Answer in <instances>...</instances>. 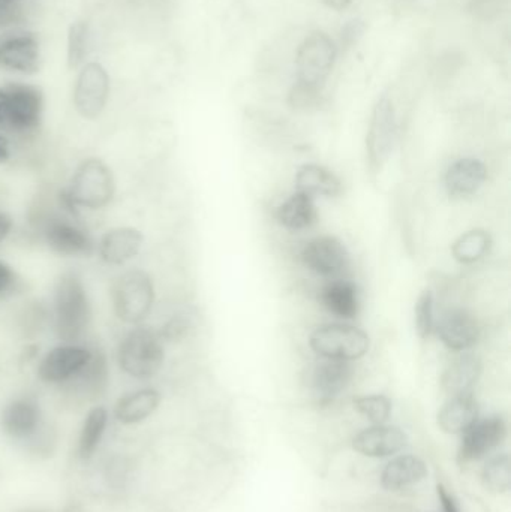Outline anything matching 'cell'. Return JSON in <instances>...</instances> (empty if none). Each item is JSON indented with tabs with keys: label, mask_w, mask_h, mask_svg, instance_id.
<instances>
[{
	"label": "cell",
	"mask_w": 511,
	"mask_h": 512,
	"mask_svg": "<svg viewBox=\"0 0 511 512\" xmlns=\"http://www.w3.org/2000/svg\"><path fill=\"white\" fill-rule=\"evenodd\" d=\"M441 342L450 351H468L479 342L480 328L476 318L464 309L447 310L435 324Z\"/></svg>",
	"instance_id": "16"
},
{
	"label": "cell",
	"mask_w": 511,
	"mask_h": 512,
	"mask_svg": "<svg viewBox=\"0 0 511 512\" xmlns=\"http://www.w3.org/2000/svg\"><path fill=\"white\" fill-rule=\"evenodd\" d=\"M23 20L21 0H0V29L14 30Z\"/></svg>",
	"instance_id": "36"
},
{
	"label": "cell",
	"mask_w": 511,
	"mask_h": 512,
	"mask_svg": "<svg viewBox=\"0 0 511 512\" xmlns=\"http://www.w3.org/2000/svg\"><path fill=\"white\" fill-rule=\"evenodd\" d=\"M45 245L62 256H90L96 252V243L86 228L81 227L69 216H50L45 218L39 228Z\"/></svg>",
	"instance_id": "11"
},
{
	"label": "cell",
	"mask_w": 511,
	"mask_h": 512,
	"mask_svg": "<svg viewBox=\"0 0 511 512\" xmlns=\"http://www.w3.org/2000/svg\"><path fill=\"white\" fill-rule=\"evenodd\" d=\"M312 351L329 360L353 361L369 351V336L360 328L348 324H327L311 334Z\"/></svg>",
	"instance_id": "6"
},
{
	"label": "cell",
	"mask_w": 511,
	"mask_h": 512,
	"mask_svg": "<svg viewBox=\"0 0 511 512\" xmlns=\"http://www.w3.org/2000/svg\"><path fill=\"white\" fill-rule=\"evenodd\" d=\"M276 219L287 230H308L318 219L314 198L297 191L278 207Z\"/></svg>",
	"instance_id": "27"
},
{
	"label": "cell",
	"mask_w": 511,
	"mask_h": 512,
	"mask_svg": "<svg viewBox=\"0 0 511 512\" xmlns=\"http://www.w3.org/2000/svg\"><path fill=\"white\" fill-rule=\"evenodd\" d=\"M90 50H92V32L87 21H77L71 24L68 30V48H66V62L68 68L75 71L87 63Z\"/></svg>",
	"instance_id": "31"
},
{
	"label": "cell",
	"mask_w": 511,
	"mask_h": 512,
	"mask_svg": "<svg viewBox=\"0 0 511 512\" xmlns=\"http://www.w3.org/2000/svg\"><path fill=\"white\" fill-rule=\"evenodd\" d=\"M434 294L429 289L420 294L416 304V330L420 339H428L435 330Z\"/></svg>",
	"instance_id": "35"
},
{
	"label": "cell",
	"mask_w": 511,
	"mask_h": 512,
	"mask_svg": "<svg viewBox=\"0 0 511 512\" xmlns=\"http://www.w3.org/2000/svg\"><path fill=\"white\" fill-rule=\"evenodd\" d=\"M12 158V144L8 135L0 132V165L8 164Z\"/></svg>",
	"instance_id": "42"
},
{
	"label": "cell",
	"mask_w": 511,
	"mask_h": 512,
	"mask_svg": "<svg viewBox=\"0 0 511 512\" xmlns=\"http://www.w3.org/2000/svg\"><path fill=\"white\" fill-rule=\"evenodd\" d=\"M479 420V405L473 394L453 396L438 412V426L447 435H462Z\"/></svg>",
	"instance_id": "22"
},
{
	"label": "cell",
	"mask_w": 511,
	"mask_h": 512,
	"mask_svg": "<svg viewBox=\"0 0 511 512\" xmlns=\"http://www.w3.org/2000/svg\"><path fill=\"white\" fill-rule=\"evenodd\" d=\"M396 131L398 126H396L393 102L390 101L389 96H381L372 110L368 137H366V155H368L371 173H381L384 165L389 161L395 146Z\"/></svg>",
	"instance_id": "8"
},
{
	"label": "cell",
	"mask_w": 511,
	"mask_h": 512,
	"mask_svg": "<svg viewBox=\"0 0 511 512\" xmlns=\"http://www.w3.org/2000/svg\"><path fill=\"white\" fill-rule=\"evenodd\" d=\"M302 261L309 270L320 276H335L345 270L350 255L341 240L324 236L311 240L303 248Z\"/></svg>",
	"instance_id": "15"
},
{
	"label": "cell",
	"mask_w": 511,
	"mask_h": 512,
	"mask_svg": "<svg viewBox=\"0 0 511 512\" xmlns=\"http://www.w3.org/2000/svg\"><path fill=\"white\" fill-rule=\"evenodd\" d=\"M165 361L164 340L143 324L132 327L117 346V364L129 378L147 381L161 372Z\"/></svg>",
	"instance_id": "3"
},
{
	"label": "cell",
	"mask_w": 511,
	"mask_h": 512,
	"mask_svg": "<svg viewBox=\"0 0 511 512\" xmlns=\"http://www.w3.org/2000/svg\"><path fill=\"white\" fill-rule=\"evenodd\" d=\"M491 234L485 230H473L462 234L452 246V254L461 264H474L489 254Z\"/></svg>",
	"instance_id": "30"
},
{
	"label": "cell",
	"mask_w": 511,
	"mask_h": 512,
	"mask_svg": "<svg viewBox=\"0 0 511 512\" xmlns=\"http://www.w3.org/2000/svg\"><path fill=\"white\" fill-rule=\"evenodd\" d=\"M338 56V47L330 36L314 32L300 44L297 51V81L324 87Z\"/></svg>",
	"instance_id": "9"
},
{
	"label": "cell",
	"mask_w": 511,
	"mask_h": 512,
	"mask_svg": "<svg viewBox=\"0 0 511 512\" xmlns=\"http://www.w3.org/2000/svg\"><path fill=\"white\" fill-rule=\"evenodd\" d=\"M437 493L444 512H459L458 502L455 501L453 495H450L449 490L443 484H438Z\"/></svg>",
	"instance_id": "40"
},
{
	"label": "cell",
	"mask_w": 511,
	"mask_h": 512,
	"mask_svg": "<svg viewBox=\"0 0 511 512\" xmlns=\"http://www.w3.org/2000/svg\"><path fill=\"white\" fill-rule=\"evenodd\" d=\"M108 379H110V369H108L107 357L101 349H93L92 360L84 367L78 378L66 387L74 388L84 397L96 399L107 390Z\"/></svg>",
	"instance_id": "29"
},
{
	"label": "cell",
	"mask_w": 511,
	"mask_h": 512,
	"mask_svg": "<svg viewBox=\"0 0 511 512\" xmlns=\"http://www.w3.org/2000/svg\"><path fill=\"white\" fill-rule=\"evenodd\" d=\"M159 405H161V393L156 388H138L117 400L113 417L123 426H135L152 417L158 411Z\"/></svg>",
	"instance_id": "20"
},
{
	"label": "cell",
	"mask_w": 511,
	"mask_h": 512,
	"mask_svg": "<svg viewBox=\"0 0 511 512\" xmlns=\"http://www.w3.org/2000/svg\"><path fill=\"white\" fill-rule=\"evenodd\" d=\"M93 349L80 342H62L39 360L36 373L44 384L66 387L92 360Z\"/></svg>",
	"instance_id": "7"
},
{
	"label": "cell",
	"mask_w": 511,
	"mask_h": 512,
	"mask_svg": "<svg viewBox=\"0 0 511 512\" xmlns=\"http://www.w3.org/2000/svg\"><path fill=\"white\" fill-rule=\"evenodd\" d=\"M506 0H473V11L483 17H491L495 12L503 8Z\"/></svg>",
	"instance_id": "39"
},
{
	"label": "cell",
	"mask_w": 511,
	"mask_h": 512,
	"mask_svg": "<svg viewBox=\"0 0 511 512\" xmlns=\"http://www.w3.org/2000/svg\"><path fill=\"white\" fill-rule=\"evenodd\" d=\"M44 114V93L38 86L9 83L0 87V132L30 137L38 132Z\"/></svg>",
	"instance_id": "2"
},
{
	"label": "cell",
	"mask_w": 511,
	"mask_h": 512,
	"mask_svg": "<svg viewBox=\"0 0 511 512\" xmlns=\"http://www.w3.org/2000/svg\"><path fill=\"white\" fill-rule=\"evenodd\" d=\"M110 87V75L101 63H84L75 80L74 98H72L75 111L83 119H98L107 107Z\"/></svg>",
	"instance_id": "10"
},
{
	"label": "cell",
	"mask_w": 511,
	"mask_h": 512,
	"mask_svg": "<svg viewBox=\"0 0 511 512\" xmlns=\"http://www.w3.org/2000/svg\"><path fill=\"white\" fill-rule=\"evenodd\" d=\"M12 230H14V221H12L11 215L0 209V246L11 236Z\"/></svg>",
	"instance_id": "41"
},
{
	"label": "cell",
	"mask_w": 511,
	"mask_h": 512,
	"mask_svg": "<svg viewBox=\"0 0 511 512\" xmlns=\"http://www.w3.org/2000/svg\"><path fill=\"white\" fill-rule=\"evenodd\" d=\"M327 6L336 9V11H342V9L348 8L353 0H324Z\"/></svg>",
	"instance_id": "43"
},
{
	"label": "cell",
	"mask_w": 511,
	"mask_h": 512,
	"mask_svg": "<svg viewBox=\"0 0 511 512\" xmlns=\"http://www.w3.org/2000/svg\"><path fill=\"white\" fill-rule=\"evenodd\" d=\"M110 424V412L105 406H93L80 427L77 441V456L83 462H89L95 457L96 451L101 447Z\"/></svg>",
	"instance_id": "25"
},
{
	"label": "cell",
	"mask_w": 511,
	"mask_h": 512,
	"mask_svg": "<svg viewBox=\"0 0 511 512\" xmlns=\"http://www.w3.org/2000/svg\"><path fill=\"white\" fill-rule=\"evenodd\" d=\"M20 286V277L14 268L6 262L0 261V298L14 294Z\"/></svg>",
	"instance_id": "38"
},
{
	"label": "cell",
	"mask_w": 511,
	"mask_h": 512,
	"mask_svg": "<svg viewBox=\"0 0 511 512\" xmlns=\"http://www.w3.org/2000/svg\"><path fill=\"white\" fill-rule=\"evenodd\" d=\"M92 321V306L78 274L65 273L57 280L53 298V324L62 342H80Z\"/></svg>",
	"instance_id": "1"
},
{
	"label": "cell",
	"mask_w": 511,
	"mask_h": 512,
	"mask_svg": "<svg viewBox=\"0 0 511 512\" xmlns=\"http://www.w3.org/2000/svg\"><path fill=\"white\" fill-rule=\"evenodd\" d=\"M482 376V361L476 355L455 358L441 376V387L450 397L470 394Z\"/></svg>",
	"instance_id": "23"
},
{
	"label": "cell",
	"mask_w": 511,
	"mask_h": 512,
	"mask_svg": "<svg viewBox=\"0 0 511 512\" xmlns=\"http://www.w3.org/2000/svg\"><path fill=\"white\" fill-rule=\"evenodd\" d=\"M66 192L80 210L104 209L116 195L113 171L102 159H84L75 168Z\"/></svg>",
	"instance_id": "5"
},
{
	"label": "cell",
	"mask_w": 511,
	"mask_h": 512,
	"mask_svg": "<svg viewBox=\"0 0 511 512\" xmlns=\"http://www.w3.org/2000/svg\"><path fill=\"white\" fill-rule=\"evenodd\" d=\"M407 445V435L398 427H369L353 439V448L362 456L384 459L399 453Z\"/></svg>",
	"instance_id": "19"
},
{
	"label": "cell",
	"mask_w": 511,
	"mask_h": 512,
	"mask_svg": "<svg viewBox=\"0 0 511 512\" xmlns=\"http://www.w3.org/2000/svg\"><path fill=\"white\" fill-rule=\"evenodd\" d=\"M44 427L39 400L32 394L14 397L0 411V430L17 442H32Z\"/></svg>",
	"instance_id": "12"
},
{
	"label": "cell",
	"mask_w": 511,
	"mask_h": 512,
	"mask_svg": "<svg viewBox=\"0 0 511 512\" xmlns=\"http://www.w3.org/2000/svg\"><path fill=\"white\" fill-rule=\"evenodd\" d=\"M156 291L152 277L140 268L123 271L111 286L113 310L123 324L141 325L155 306Z\"/></svg>",
	"instance_id": "4"
},
{
	"label": "cell",
	"mask_w": 511,
	"mask_h": 512,
	"mask_svg": "<svg viewBox=\"0 0 511 512\" xmlns=\"http://www.w3.org/2000/svg\"><path fill=\"white\" fill-rule=\"evenodd\" d=\"M482 483L489 492L506 493L511 486V462L509 454H498L486 462L482 471Z\"/></svg>",
	"instance_id": "32"
},
{
	"label": "cell",
	"mask_w": 511,
	"mask_h": 512,
	"mask_svg": "<svg viewBox=\"0 0 511 512\" xmlns=\"http://www.w3.org/2000/svg\"><path fill=\"white\" fill-rule=\"evenodd\" d=\"M428 474V466L420 457L399 456L387 463L381 474V486L389 492H399L419 484Z\"/></svg>",
	"instance_id": "24"
},
{
	"label": "cell",
	"mask_w": 511,
	"mask_h": 512,
	"mask_svg": "<svg viewBox=\"0 0 511 512\" xmlns=\"http://www.w3.org/2000/svg\"><path fill=\"white\" fill-rule=\"evenodd\" d=\"M353 378L350 361L323 358L312 372L311 387L320 403H330L345 391Z\"/></svg>",
	"instance_id": "18"
},
{
	"label": "cell",
	"mask_w": 511,
	"mask_h": 512,
	"mask_svg": "<svg viewBox=\"0 0 511 512\" xmlns=\"http://www.w3.org/2000/svg\"><path fill=\"white\" fill-rule=\"evenodd\" d=\"M0 68L17 74H36L41 68V44L29 30L6 33L0 38Z\"/></svg>",
	"instance_id": "13"
},
{
	"label": "cell",
	"mask_w": 511,
	"mask_h": 512,
	"mask_svg": "<svg viewBox=\"0 0 511 512\" xmlns=\"http://www.w3.org/2000/svg\"><path fill=\"white\" fill-rule=\"evenodd\" d=\"M507 436V423L500 415L477 420L467 432L462 433L458 460L461 465L477 462L500 447Z\"/></svg>",
	"instance_id": "14"
},
{
	"label": "cell",
	"mask_w": 511,
	"mask_h": 512,
	"mask_svg": "<svg viewBox=\"0 0 511 512\" xmlns=\"http://www.w3.org/2000/svg\"><path fill=\"white\" fill-rule=\"evenodd\" d=\"M26 512H36V511H26Z\"/></svg>",
	"instance_id": "44"
},
{
	"label": "cell",
	"mask_w": 511,
	"mask_h": 512,
	"mask_svg": "<svg viewBox=\"0 0 511 512\" xmlns=\"http://www.w3.org/2000/svg\"><path fill=\"white\" fill-rule=\"evenodd\" d=\"M354 409L363 417L368 418L375 426L386 423L392 414V402L389 397L381 394L356 397L353 402Z\"/></svg>",
	"instance_id": "33"
},
{
	"label": "cell",
	"mask_w": 511,
	"mask_h": 512,
	"mask_svg": "<svg viewBox=\"0 0 511 512\" xmlns=\"http://www.w3.org/2000/svg\"><path fill=\"white\" fill-rule=\"evenodd\" d=\"M323 306L338 318L353 319L359 313L360 301L356 285L350 280H333L321 291Z\"/></svg>",
	"instance_id": "28"
},
{
	"label": "cell",
	"mask_w": 511,
	"mask_h": 512,
	"mask_svg": "<svg viewBox=\"0 0 511 512\" xmlns=\"http://www.w3.org/2000/svg\"><path fill=\"white\" fill-rule=\"evenodd\" d=\"M297 191L309 197L335 198L342 194V182L338 176L323 165L308 164L296 174Z\"/></svg>",
	"instance_id": "26"
},
{
	"label": "cell",
	"mask_w": 511,
	"mask_h": 512,
	"mask_svg": "<svg viewBox=\"0 0 511 512\" xmlns=\"http://www.w3.org/2000/svg\"><path fill=\"white\" fill-rule=\"evenodd\" d=\"M323 89L324 87L312 86V84L297 81L291 89L290 95H288V104L294 110L302 111L320 107L321 101H323Z\"/></svg>",
	"instance_id": "34"
},
{
	"label": "cell",
	"mask_w": 511,
	"mask_h": 512,
	"mask_svg": "<svg viewBox=\"0 0 511 512\" xmlns=\"http://www.w3.org/2000/svg\"><path fill=\"white\" fill-rule=\"evenodd\" d=\"M366 32V23L360 18L348 21L339 33V45L342 50L347 51L353 48L362 39Z\"/></svg>",
	"instance_id": "37"
},
{
	"label": "cell",
	"mask_w": 511,
	"mask_h": 512,
	"mask_svg": "<svg viewBox=\"0 0 511 512\" xmlns=\"http://www.w3.org/2000/svg\"><path fill=\"white\" fill-rule=\"evenodd\" d=\"M143 243V234L137 228H111L99 239L96 252L105 264L122 267L137 258Z\"/></svg>",
	"instance_id": "17"
},
{
	"label": "cell",
	"mask_w": 511,
	"mask_h": 512,
	"mask_svg": "<svg viewBox=\"0 0 511 512\" xmlns=\"http://www.w3.org/2000/svg\"><path fill=\"white\" fill-rule=\"evenodd\" d=\"M488 179V168L474 158L458 159L450 165L444 177L447 194L453 198H467L476 194Z\"/></svg>",
	"instance_id": "21"
}]
</instances>
